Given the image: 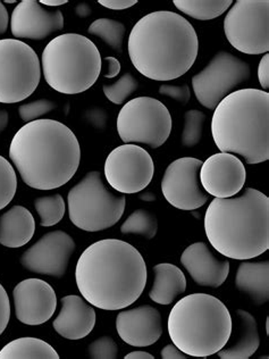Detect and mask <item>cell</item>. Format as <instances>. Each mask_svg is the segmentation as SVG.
Segmentation results:
<instances>
[{"instance_id": "cell-28", "label": "cell", "mask_w": 269, "mask_h": 359, "mask_svg": "<svg viewBox=\"0 0 269 359\" xmlns=\"http://www.w3.org/2000/svg\"><path fill=\"white\" fill-rule=\"evenodd\" d=\"M125 31V25L111 18H99L91 23L88 29V33L98 36L99 39L117 53H122Z\"/></svg>"}, {"instance_id": "cell-23", "label": "cell", "mask_w": 269, "mask_h": 359, "mask_svg": "<svg viewBox=\"0 0 269 359\" xmlns=\"http://www.w3.org/2000/svg\"><path fill=\"white\" fill-rule=\"evenodd\" d=\"M235 285L254 305H265L269 299V262H242L237 267Z\"/></svg>"}, {"instance_id": "cell-26", "label": "cell", "mask_w": 269, "mask_h": 359, "mask_svg": "<svg viewBox=\"0 0 269 359\" xmlns=\"http://www.w3.org/2000/svg\"><path fill=\"white\" fill-rule=\"evenodd\" d=\"M0 359H60V355L41 339L20 338L0 351Z\"/></svg>"}, {"instance_id": "cell-3", "label": "cell", "mask_w": 269, "mask_h": 359, "mask_svg": "<svg viewBox=\"0 0 269 359\" xmlns=\"http://www.w3.org/2000/svg\"><path fill=\"white\" fill-rule=\"evenodd\" d=\"M9 157L27 186L53 190L72 180L81 162L74 132L55 120L27 123L16 132Z\"/></svg>"}, {"instance_id": "cell-21", "label": "cell", "mask_w": 269, "mask_h": 359, "mask_svg": "<svg viewBox=\"0 0 269 359\" xmlns=\"http://www.w3.org/2000/svg\"><path fill=\"white\" fill-rule=\"evenodd\" d=\"M62 309L53 327L67 340H80L92 332L96 325V311L81 297L66 296L60 300Z\"/></svg>"}, {"instance_id": "cell-24", "label": "cell", "mask_w": 269, "mask_h": 359, "mask_svg": "<svg viewBox=\"0 0 269 359\" xmlns=\"http://www.w3.org/2000/svg\"><path fill=\"white\" fill-rule=\"evenodd\" d=\"M155 280L149 291V298L159 305H171L186 290V278L177 265L162 263L153 267Z\"/></svg>"}, {"instance_id": "cell-15", "label": "cell", "mask_w": 269, "mask_h": 359, "mask_svg": "<svg viewBox=\"0 0 269 359\" xmlns=\"http://www.w3.org/2000/svg\"><path fill=\"white\" fill-rule=\"evenodd\" d=\"M75 248L69 234L51 231L22 255V266L36 274L63 278Z\"/></svg>"}, {"instance_id": "cell-44", "label": "cell", "mask_w": 269, "mask_h": 359, "mask_svg": "<svg viewBox=\"0 0 269 359\" xmlns=\"http://www.w3.org/2000/svg\"><path fill=\"white\" fill-rule=\"evenodd\" d=\"M125 359H153L151 353H147V351H132V353H127Z\"/></svg>"}, {"instance_id": "cell-41", "label": "cell", "mask_w": 269, "mask_h": 359, "mask_svg": "<svg viewBox=\"0 0 269 359\" xmlns=\"http://www.w3.org/2000/svg\"><path fill=\"white\" fill-rule=\"evenodd\" d=\"M160 357L163 359H186L188 358V355L179 351V348L174 344H167L163 348Z\"/></svg>"}, {"instance_id": "cell-45", "label": "cell", "mask_w": 269, "mask_h": 359, "mask_svg": "<svg viewBox=\"0 0 269 359\" xmlns=\"http://www.w3.org/2000/svg\"><path fill=\"white\" fill-rule=\"evenodd\" d=\"M9 116L5 109H0V133L8 126Z\"/></svg>"}, {"instance_id": "cell-18", "label": "cell", "mask_w": 269, "mask_h": 359, "mask_svg": "<svg viewBox=\"0 0 269 359\" xmlns=\"http://www.w3.org/2000/svg\"><path fill=\"white\" fill-rule=\"evenodd\" d=\"M63 29V13L47 11L36 0H23L11 16V31L18 40H43Z\"/></svg>"}, {"instance_id": "cell-19", "label": "cell", "mask_w": 269, "mask_h": 359, "mask_svg": "<svg viewBox=\"0 0 269 359\" xmlns=\"http://www.w3.org/2000/svg\"><path fill=\"white\" fill-rule=\"evenodd\" d=\"M116 330L123 341L132 347H149L162 337V314L149 305L120 311L116 318Z\"/></svg>"}, {"instance_id": "cell-2", "label": "cell", "mask_w": 269, "mask_h": 359, "mask_svg": "<svg viewBox=\"0 0 269 359\" xmlns=\"http://www.w3.org/2000/svg\"><path fill=\"white\" fill-rule=\"evenodd\" d=\"M137 71L155 81H171L190 71L199 53L195 27L170 11L150 13L132 29L127 43Z\"/></svg>"}, {"instance_id": "cell-39", "label": "cell", "mask_w": 269, "mask_h": 359, "mask_svg": "<svg viewBox=\"0 0 269 359\" xmlns=\"http://www.w3.org/2000/svg\"><path fill=\"white\" fill-rule=\"evenodd\" d=\"M258 79L263 89L269 88V55H263L261 63L258 66Z\"/></svg>"}, {"instance_id": "cell-33", "label": "cell", "mask_w": 269, "mask_h": 359, "mask_svg": "<svg viewBox=\"0 0 269 359\" xmlns=\"http://www.w3.org/2000/svg\"><path fill=\"white\" fill-rule=\"evenodd\" d=\"M18 189V177L13 165L0 156V210L8 206Z\"/></svg>"}, {"instance_id": "cell-43", "label": "cell", "mask_w": 269, "mask_h": 359, "mask_svg": "<svg viewBox=\"0 0 269 359\" xmlns=\"http://www.w3.org/2000/svg\"><path fill=\"white\" fill-rule=\"evenodd\" d=\"M75 13H76V15H78V18H85L91 15L92 9H91V7H90V5H88L87 3H81L78 4V6L75 7Z\"/></svg>"}, {"instance_id": "cell-14", "label": "cell", "mask_w": 269, "mask_h": 359, "mask_svg": "<svg viewBox=\"0 0 269 359\" xmlns=\"http://www.w3.org/2000/svg\"><path fill=\"white\" fill-rule=\"evenodd\" d=\"M200 159L183 157L168 165L162 180L165 199L177 210H195L204 206L209 195L200 182Z\"/></svg>"}, {"instance_id": "cell-48", "label": "cell", "mask_w": 269, "mask_h": 359, "mask_svg": "<svg viewBox=\"0 0 269 359\" xmlns=\"http://www.w3.org/2000/svg\"><path fill=\"white\" fill-rule=\"evenodd\" d=\"M5 3L9 4V5H11V4H14V3H15V1H14V0H6V1H5Z\"/></svg>"}, {"instance_id": "cell-13", "label": "cell", "mask_w": 269, "mask_h": 359, "mask_svg": "<svg viewBox=\"0 0 269 359\" xmlns=\"http://www.w3.org/2000/svg\"><path fill=\"white\" fill-rule=\"evenodd\" d=\"M155 163L147 150L134 144L115 148L105 162V177L111 188L120 194H138L149 186Z\"/></svg>"}, {"instance_id": "cell-47", "label": "cell", "mask_w": 269, "mask_h": 359, "mask_svg": "<svg viewBox=\"0 0 269 359\" xmlns=\"http://www.w3.org/2000/svg\"><path fill=\"white\" fill-rule=\"evenodd\" d=\"M141 201H156V196L153 195V192H144L142 195H140Z\"/></svg>"}, {"instance_id": "cell-6", "label": "cell", "mask_w": 269, "mask_h": 359, "mask_svg": "<svg viewBox=\"0 0 269 359\" xmlns=\"http://www.w3.org/2000/svg\"><path fill=\"white\" fill-rule=\"evenodd\" d=\"M232 316L224 302L207 294H192L174 305L168 316V334L188 357L212 356L230 341Z\"/></svg>"}, {"instance_id": "cell-36", "label": "cell", "mask_w": 269, "mask_h": 359, "mask_svg": "<svg viewBox=\"0 0 269 359\" xmlns=\"http://www.w3.org/2000/svg\"><path fill=\"white\" fill-rule=\"evenodd\" d=\"M159 93L162 96L168 97V98L177 100L182 105H186L188 100L191 98V93L188 84L183 86H171V84H163L159 88Z\"/></svg>"}, {"instance_id": "cell-30", "label": "cell", "mask_w": 269, "mask_h": 359, "mask_svg": "<svg viewBox=\"0 0 269 359\" xmlns=\"http://www.w3.org/2000/svg\"><path fill=\"white\" fill-rule=\"evenodd\" d=\"M34 208L39 215L40 225L45 228L58 224L65 215V201L60 194L36 198Z\"/></svg>"}, {"instance_id": "cell-11", "label": "cell", "mask_w": 269, "mask_h": 359, "mask_svg": "<svg viewBox=\"0 0 269 359\" xmlns=\"http://www.w3.org/2000/svg\"><path fill=\"white\" fill-rule=\"evenodd\" d=\"M226 39L233 48L247 55L269 50L268 0H237L224 18Z\"/></svg>"}, {"instance_id": "cell-35", "label": "cell", "mask_w": 269, "mask_h": 359, "mask_svg": "<svg viewBox=\"0 0 269 359\" xmlns=\"http://www.w3.org/2000/svg\"><path fill=\"white\" fill-rule=\"evenodd\" d=\"M88 353L90 358L116 359L118 357V347L114 339L111 337H102L90 344Z\"/></svg>"}, {"instance_id": "cell-22", "label": "cell", "mask_w": 269, "mask_h": 359, "mask_svg": "<svg viewBox=\"0 0 269 359\" xmlns=\"http://www.w3.org/2000/svg\"><path fill=\"white\" fill-rule=\"evenodd\" d=\"M34 232L36 221L25 207H12L0 216V245L20 248L30 243Z\"/></svg>"}, {"instance_id": "cell-9", "label": "cell", "mask_w": 269, "mask_h": 359, "mask_svg": "<svg viewBox=\"0 0 269 359\" xmlns=\"http://www.w3.org/2000/svg\"><path fill=\"white\" fill-rule=\"evenodd\" d=\"M173 126L167 107L151 97H138L123 106L117 116V132L125 144H144L151 149L162 147Z\"/></svg>"}, {"instance_id": "cell-32", "label": "cell", "mask_w": 269, "mask_h": 359, "mask_svg": "<svg viewBox=\"0 0 269 359\" xmlns=\"http://www.w3.org/2000/svg\"><path fill=\"white\" fill-rule=\"evenodd\" d=\"M206 115L198 109H191L184 114V128L182 132V144L184 147L197 146L202 138Z\"/></svg>"}, {"instance_id": "cell-16", "label": "cell", "mask_w": 269, "mask_h": 359, "mask_svg": "<svg viewBox=\"0 0 269 359\" xmlns=\"http://www.w3.org/2000/svg\"><path fill=\"white\" fill-rule=\"evenodd\" d=\"M14 309L21 323L36 327L48 322L57 309V296L48 282L40 278H27L14 290Z\"/></svg>"}, {"instance_id": "cell-8", "label": "cell", "mask_w": 269, "mask_h": 359, "mask_svg": "<svg viewBox=\"0 0 269 359\" xmlns=\"http://www.w3.org/2000/svg\"><path fill=\"white\" fill-rule=\"evenodd\" d=\"M125 204V197L109 191L97 171L89 172L67 196L69 219L87 232L114 226L122 219Z\"/></svg>"}, {"instance_id": "cell-12", "label": "cell", "mask_w": 269, "mask_h": 359, "mask_svg": "<svg viewBox=\"0 0 269 359\" xmlns=\"http://www.w3.org/2000/svg\"><path fill=\"white\" fill-rule=\"evenodd\" d=\"M250 66L228 51H219L200 73L192 78V89L201 105L214 111L233 90L248 81Z\"/></svg>"}, {"instance_id": "cell-25", "label": "cell", "mask_w": 269, "mask_h": 359, "mask_svg": "<svg viewBox=\"0 0 269 359\" xmlns=\"http://www.w3.org/2000/svg\"><path fill=\"white\" fill-rule=\"evenodd\" d=\"M239 338L230 346H225L219 351L221 359H248L254 356L261 344L259 332H258L257 320L249 311L237 309Z\"/></svg>"}, {"instance_id": "cell-27", "label": "cell", "mask_w": 269, "mask_h": 359, "mask_svg": "<svg viewBox=\"0 0 269 359\" xmlns=\"http://www.w3.org/2000/svg\"><path fill=\"white\" fill-rule=\"evenodd\" d=\"M174 6L186 15L199 21H209L223 15L232 0H174Z\"/></svg>"}, {"instance_id": "cell-29", "label": "cell", "mask_w": 269, "mask_h": 359, "mask_svg": "<svg viewBox=\"0 0 269 359\" xmlns=\"http://www.w3.org/2000/svg\"><path fill=\"white\" fill-rule=\"evenodd\" d=\"M158 231V221L153 214L146 210H137L132 212L120 226L124 234H137L147 240L153 239Z\"/></svg>"}, {"instance_id": "cell-17", "label": "cell", "mask_w": 269, "mask_h": 359, "mask_svg": "<svg viewBox=\"0 0 269 359\" xmlns=\"http://www.w3.org/2000/svg\"><path fill=\"white\" fill-rule=\"evenodd\" d=\"M247 181V171L237 156L219 153L202 162L200 182L205 191L215 198L237 196Z\"/></svg>"}, {"instance_id": "cell-7", "label": "cell", "mask_w": 269, "mask_h": 359, "mask_svg": "<svg viewBox=\"0 0 269 359\" xmlns=\"http://www.w3.org/2000/svg\"><path fill=\"white\" fill-rule=\"evenodd\" d=\"M102 56L97 46L78 33L56 36L43 49L41 71L51 89L78 95L92 87L102 74Z\"/></svg>"}, {"instance_id": "cell-4", "label": "cell", "mask_w": 269, "mask_h": 359, "mask_svg": "<svg viewBox=\"0 0 269 359\" xmlns=\"http://www.w3.org/2000/svg\"><path fill=\"white\" fill-rule=\"evenodd\" d=\"M205 231L225 257L249 261L269 249V198L247 188L239 197L215 198L207 208Z\"/></svg>"}, {"instance_id": "cell-10", "label": "cell", "mask_w": 269, "mask_h": 359, "mask_svg": "<svg viewBox=\"0 0 269 359\" xmlns=\"http://www.w3.org/2000/svg\"><path fill=\"white\" fill-rule=\"evenodd\" d=\"M41 63L32 47L18 39L0 40V102L16 104L39 86Z\"/></svg>"}, {"instance_id": "cell-5", "label": "cell", "mask_w": 269, "mask_h": 359, "mask_svg": "<svg viewBox=\"0 0 269 359\" xmlns=\"http://www.w3.org/2000/svg\"><path fill=\"white\" fill-rule=\"evenodd\" d=\"M212 139L221 153L239 155L248 164L269 159V93L240 89L214 109Z\"/></svg>"}, {"instance_id": "cell-1", "label": "cell", "mask_w": 269, "mask_h": 359, "mask_svg": "<svg viewBox=\"0 0 269 359\" xmlns=\"http://www.w3.org/2000/svg\"><path fill=\"white\" fill-rule=\"evenodd\" d=\"M147 265L138 249L118 239L89 245L78 258L76 285L90 305L118 311L133 305L147 285Z\"/></svg>"}, {"instance_id": "cell-20", "label": "cell", "mask_w": 269, "mask_h": 359, "mask_svg": "<svg viewBox=\"0 0 269 359\" xmlns=\"http://www.w3.org/2000/svg\"><path fill=\"white\" fill-rule=\"evenodd\" d=\"M181 263L200 287H221L230 274V262L216 257L205 243L188 245L181 256Z\"/></svg>"}, {"instance_id": "cell-40", "label": "cell", "mask_w": 269, "mask_h": 359, "mask_svg": "<svg viewBox=\"0 0 269 359\" xmlns=\"http://www.w3.org/2000/svg\"><path fill=\"white\" fill-rule=\"evenodd\" d=\"M102 6L113 11H123V9L131 8L138 4L137 0H99Z\"/></svg>"}, {"instance_id": "cell-42", "label": "cell", "mask_w": 269, "mask_h": 359, "mask_svg": "<svg viewBox=\"0 0 269 359\" xmlns=\"http://www.w3.org/2000/svg\"><path fill=\"white\" fill-rule=\"evenodd\" d=\"M9 16L6 7L4 6V4L0 1V36L6 32L8 29Z\"/></svg>"}, {"instance_id": "cell-46", "label": "cell", "mask_w": 269, "mask_h": 359, "mask_svg": "<svg viewBox=\"0 0 269 359\" xmlns=\"http://www.w3.org/2000/svg\"><path fill=\"white\" fill-rule=\"evenodd\" d=\"M41 5L49 7H60L67 4V0H41L39 1Z\"/></svg>"}, {"instance_id": "cell-38", "label": "cell", "mask_w": 269, "mask_h": 359, "mask_svg": "<svg viewBox=\"0 0 269 359\" xmlns=\"http://www.w3.org/2000/svg\"><path fill=\"white\" fill-rule=\"evenodd\" d=\"M120 72V60L117 58L105 57L102 60V74L106 79H114Z\"/></svg>"}, {"instance_id": "cell-34", "label": "cell", "mask_w": 269, "mask_h": 359, "mask_svg": "<svg viewBox=\"0 0 269 359\" xmlns=\"http://www.w3.org/2000/svg\"><path fill=\"white\" fill-rule=\"evenodd\" d=\"M56 108V104L49 99H39L36 102H29L25 105L20 106L18 114L22 121L25 123H31L33 121L39 120L40 117L48 114Z\"/></svg>"}, {"instance_id": "cell-31", "label": "cell", "mask_w": 269, "mask_h": 359, "mask_svg": "<svg viewBox=\"0 0 269 359\" xmlns=\"http://www.w3.org/2000/svg\"><path fill=\"white\" fill-rule=\"evenodd\" d=\"M139 82L131 73H125L115 83L104 84L102 90L109 102L122 105L138 90Z\"/></svg>"}, {"instance_id": "cell-37", "label": "cell", "mask_w": 269, "mask_h": 359, "mask_svg": "<svg viewBox=\"0 0 269 359\" xmlns=\"http://www.w3.org/2000/svg\"><path fill=\"white\" fill-rule=\"evenodd\" d=\"M9 320H11V302L6 290L4 289L3 285H0V335L3 334L4 331L6 330Z\"/></svg>"}, {"instance_id": "cell-49", "label": "cell", "mask_w": 269, "mask_h": 359, "mask_svg": "<svg viewBox=\"0 0 269 359\" xmlns=\"http://www.w3.org/2000/svg\"><path fill=\"white\" fill-rule=\"evenodd\" d=\"M266 333L268 334V318L266 320Z\"/></svg>"}]
</instances>
